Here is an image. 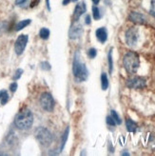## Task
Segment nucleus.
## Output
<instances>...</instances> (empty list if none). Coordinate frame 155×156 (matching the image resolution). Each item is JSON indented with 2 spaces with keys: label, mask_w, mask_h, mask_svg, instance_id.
Returning <instances> with one entry per match:
<instances>
[{
  "label": "nucleus",
  "mask_w": 155,
  "mask_h": 156,
  "mask_svg": "<svg viewBox=\"0 0 155 156\" xmlns=\"http://www.w3.org/2000/svg\"><path fill=\"white\" fill-rule=\"evenodd\" d=\"M126 127H127L128 131H129V132H135L136 129H137V124L134 121L131 120V119H127L126 120Z\"/></svg>",
  "instance_id": "13"
},
{
  "label": "nucleus",
  "mask_w": 155,
  "mask_h": 156,
  "mask_svg": "<svg viewBox=\"0 0 155 156\" xmlns=\"http://www.w3.org/2000/svg\"><path fill=\"white\" fill-rule=\"evenodd\" d=\"M126 43L129 47H134L139 39V30L135 27H131L129 28L127 32H126Z\"/></svg>",
  "instance_id": "6"
},
{
  "label": "nucleus",
  "mask_w": 155,
  "mask_h": 156,
  "mask_svg": "<svg viewBox=\"0 0 155 156\" xmlns=\"http://www.w3.org/2000/svg\"><path fill=\"white\" fill-rule=\"evenodd\" d=\"M122 155H129V152H127V151H125L124 152H122Z\"/></svg>",
  "instance_id": "33"
},
{
  "label": "nucleus",
  "mask_w": 155,
  "mask_h": 156,
  "mask_svg": "<svg viewBox=\"0 0 155 156\" xmlns=\"http://www.w3.org/2000/svg\"><path fill=\"white\" fill-rule=\"evenodd\" d=\"M150 13L152 15V16H154V17H155V0H151Z\"/></svg>",
  "instance_id": "26"
},
{
  "label": "nucleus",
  "mask_w": 155,
  "mask_h": 156,
  "mask_svg": "<svg viewBox=\"0 0 155 156\" xmlns=\"http://www.w3.org/2000/svg\"><path fill=\"white\" fill-rule=\"evenodd\" d=\"M123 65L129 73H136L140 67V58L134 51H128L123 58Z\"/></svg>",
  "instance_id": "3"
},
{
  "label": "nucleus",
  "mask_w": 155,
  "mask_h": 156,
  "mask_svg": "<svg viewBox=\"0 0 155 156\" xmlns=\"http://www.w3.org/2000/svg\"><path fill=\"white\" fill-rule=\"evenodd\" d=\"M111 117L113 118V120L115 121V123H116V125H121L122 124V120H121V118H120V116L118 115V113L116 112L114 110H112L111 112Z\"/></svg>",
  "instance_id": "21"
},
{
  "label": "nucleus",
  "mask_w": 155,
  "mask_h": 156,
  "mask_svg": "<svg viewBox=\"0 0 155 156\" xmlns=\"http://www.w3.org/2000/svg\"><path fill=\"white\" fill-rule=\"evenodd\" d=\"M22 73H23V69H17L16 71H15L13 76H12V79H13V80H17V79H19V78L21 77V75H22Z\"/></svg>",
  "instance_id": "24"
},
{
  "label": "nucleus",
  "mask_w": 155,
  "mask_h": 156,
  "mask_svg": "<svg viewBox=\"0 0 155 156\" xmlns=\"http://www.w3.org/2000/svg\"><path fill=\"white\" fill-rule=\"evenodd\" d=\"M16 90H17V83H15V82L12 83V84L10 85V90H11L12 92H14Z\"/></svg>",
  "instance_id": "27"
},
{
  "label": "nucleus",
  "mask_w": 155,
  "mask_h": 156,
  "mask_svg": "<svg viewBox=\"0 0 155 156\" xmlns=\"http://www.w3.org/2000/svg\"><path fill=\"white\" fill-rule=\"evenodd\" d=\"M40 67H41L42 69H44V71H50L51 68V64L49 63L48 61H43L42 63L40 64Z\"/></svg>",
  "instance_id": "23"
},
{
  "label": "nucleus",
  "mask_w": 155,
  "mask_h": 156,
  "mask_svg": "<svg viewBox=\"0 0 155 156\" xmlns=\"http://www.w3.org/2000/svg\"><path fill=\"white\" fill-rule=\"evenodd\" d=\"M33 112L29 108H23L21 112L17 113L14 118L15 127L19 129H29L33 126Z\"/></svg>",
  "instance_id": "1"
},
{
  "label": "nucleus",
  "mask_w": 155,
  "mask_h": 156,
  "mask_svg": "<svg viewBox=\"0 0 155 156\" xmlns=\"http://www.w3.org/2000/svg\"><path fill=\"white\" fill-rule=\"evenodd\" d=\"M72 1H73V2H76V1H78V0H72Z\"/></svg>",
  "instance_id": "35"
},
{
  "label": "nucleus",
  "mask_w": 155,
  "mask_h": 156,
  "mask_svg": "<svg viewBox=\"0 0 155 156\" xmlns=\"http://www.w3.org/2000/svg\"><path fill=\"white\" fill-rule=\"evenodd\" d=\"M28 41H29V36L26 34H21L17 37L16 41L14 43V51L17 55H21L23 51H25Z\"/></svg>",
  "instance_id": "8"
},
{
  "label": "nucleus",
  "mask_w": 155,
  "mask_h": 156,
  "mask_svg": "<svg viewBox=\"0 0 155 156\" xmlns=\"http://www.w3.org/2000/svg\"><path fill=\"white\" fill-rule=\"evenodd\" d=\"M39 2H40V0H33L32 3H30V7L34 8L35 6H37L38 4H39Z\"/></svg>",
  "instance_id": "29"
},
{
  "label": "nucleus",
  "mask_w": 155,
  "mask_h": 156,
  "mask_svg": "<svg viewBox=\"0 0 155 156\" xmlns=\"http://www.w3.org/2000/svg\"><path fill=\"white\" fill-rule=\"evenodd\" d=\"M146 79L141 76L130 77L126 81L127 87L130 89H143L146 87Z\"/></svg>",
  "instance_id": "7"
},
{
  "label": "nucleus",
  "mask_w": 155,
  "mask_h": 156,
  "mask_svg": "<svg viewBox=\"0 0 155 156\" xmlns=\"http://www.w3.org/2000/svg\"><path fill=\"white\" fill-rule=\"evenodd\" d=\"M72 73H73V75L76 78L77 81L83 82L88 79V76H89L88 69H87L86 65H85L83 62H81L78 51L75 52V55L73 57Z\"/></svg>",
  "instance_id": "2"
},
{
  "label": "nucleus",
  "mask_w": 155,
  "mask_h": 156,
  "mask_svg": "<svg viewBox=\"0 0 155 156\" xmlns=\"http://www.w3.org/2000/svg\"><path fill=\"white\" fill-rule=\"evenodd\" d=\"M92 2H93L94 5H97V4L100 2V0H92Z\"/></svg>",
  "instance_id": "32"
},
{
  "label": "nucleus",
  "mask_w": 155,
  "mask_h": 156,
  "mask_svg": "<svg viewBox=\"0 0 155 156\" xmlns=\"http://www.w3.org/2000/svg\"><path fill=\"white\" fill-rule=\"evenodd\" d=\"M107 62H108V72L110 73H112L113 71V62H112V49L110 50L107 54Z\"/></svg>",
  "instance_id": "17"
},
{
  "label": "nucleus",
  "mask_w": 155,
  "mask_h": 156,
  "mask_svg": "<svg viewBox=\"0 0 155 156\" xmlns=\"http://www.w3.org/2000/svg\"><path fill=\"white\" fill-rule=\"evenodd\" d=\"M27 2V0H15V4L18 6H22L23 4H25Z\"/></svg>",
  "instance_id": "28"
},
{
  "label": "nucleus",
  "mask_w": 155,
  "mask_h": 156,
  "mask_svg": "<svg viewBox=\"0 0 155 156\" xmlns=\"http://www.w3.org/2000/svg\"><path fill=\"white\" fill-rule=\"evenodd\" d=\"M88 55H89V57L91 58V59L95 58L96 55H97V51H96V49H94V48H90V49L88 51Z\"/></svg>",
  "instance_id": "22"
},
{
  "label": "nucleus",
  "mask_w": 155,
  "mask_h": 156,
  "mask_svg": "<svg viewBox=\"0 0 155 156\" xmlns=\"http://www.w3.org/2000/svg\"><path fill=\"white\" fill-rule=\"evenodd\" d=\"M92 14H93V18L95 20H99L100 18H101V12H100V10L99 8L96 7V6H93L92 7Z\"/></svg>",
  "instance_id": "20"
},
{
  "label": "nucleus",
  "mask_w": 155,
  "mask_h": 156,
  "mask_svg": "<svg viewBox=\"0 0 155 156\" xmlns=\"http://www.w3.org/2000/svg\"><path fill=\"white\" fill-rule=\"evenodd\" d=\"M95 35H96V37L98 39V41L100 43L104 44L107 41V33L106 28H99V29H97L96 32H95Z\"/></svg>",
  "instance_id": "12"
},
{
  "label": "nucleus",
  "mask_w": 155,
  "mask_h": 156,
  "mask_svg": "<svg viewBox=\"0 0 155 156\" xmlns=\"http://www.w3.org/2000/svg\"><path fill=\"white\" fill-rule=\"evenodd\" d=\"M69 128L68 127L64 132V134H63V137H62V143H61V149L60 151H62L64 149V147L66 145V142H67V140H68V137H69Z\"/></svg>",
  "instance_id": "18"
},
{
  "label": "nucleus",
  "mask_w": 155,
  "mask_h": 156,
  "mask_svg": "<svg viewBox=\"0 0 155 156\" xmlns=\"http://www.w3.org/2000/svg\"><path fill=\"white\" fill-rule=\"evenodd\" d=\"M72 0H63V5H68Z\"/></svg>",
  "instance_id": "31"
},
{
  "label": "nucleus",
  "mask_w": 155,
  "mask_h": 156,
  "mask_svg": "<svg viewBox=\"0 0 155 156\" xmlns=\"http://www.w3.org/2000/svg\"><path fill=\"white\" fill-rule=\"evenodd\" d=\"M35 138L37 139V141L39 142L42 146L48 147L51 144L52 140H53V136L52 133L46 128H37L35 130Z\"/></svg>",
  "instance_id": "4"
},
{
  "label": "nucleus",
  "mask_w": 155,
  "mask_h": 156,
  "mask_svg": "<svg viewBox=\"0 0 155 156\" xmlns=\"http://www.w3.org/2000/svg\"><path fill=\"white\" fill-rule=\"evenodd\" d=\"M82 34H83V27L75 22L73 26L71 28V30H69V35L71 39H77L82 35Z\"/></svg>",
  "instance_id": "9"
},
{
  "label": "nucleus",
  "mask_w": 155,
  "mask_h": 156,
  "mask_svg": "<svg viewBox=\"0 0 155 156\" xmlns=\"http://www.w3.org/2000/svg\"><path fill=\"white\" fill-rule=\"evenodd\" d=\"M106 122H107V124L108 125V126H111V127H114V126H116V123H115V121L113 120V118L111 116V115H108V116H107V118H106Z\"/></svg>",
  "instance_id": "25"
},
{
  "label": "nucleus",
  "mask_w": 155,
  "mask_h": 156,
  "mask_svg": "<svg viewBox=\"0 0 155 156\" xmlns=\"http://www.w3.org/2000/svg\"><path fill=\"white\" fill-rule=\"evenodd\" d=\"M39 101H40V105H41L43 110H45L46 112H52L53 111L55 102H54V99H53V97L51 93H49V92L42 93Z\"/></svg>",
  "instance_id": "5"
},
{
  "label": "nucleus",
  "mask_w": 155,
  "mask_h": 156,
  "mask_svg": "<svg viewBox=\"0 0 155 156\" xmlns=\"http://www.w3.org/2000/svg\"><path fill=\"white\" fill-rule=\"evenodd\" d=\"M90 21H91V20H90V15L88 14L87 16H86V18H85V22H86V24H87V25H90Z\"/></svg>",
  "instance_id": "30"
},
{
  "label": "nucleus",
  "mask_w": 155,
  "mask_h": 156,
  "mask_svg": "<svg viewBox=\"0 0 155 156\" xmlns=\"http://www.w3.org/2000/svg\"><path fill=\"white\" fill-rule=\"evenodd\" d=\"M30 24V19H26V20L19 21L17 24L15 25V30H16V32H18V30H21L22 29H24L25 27H27Z\"/></svg>",
  "instance_id": "15"
},
{
  "label": "nucleus",
  "mask_w": 155,
  "mask_h": 156,
  "mask_svg": "<svg viewBox=\"0 0 155 156\" xmlns=\"http://www.w3.org/2000/svg\"><path fill=\"white\" fill-rule=\"evenodd\" d=\"M86 11H87V7H86V3L84 1L77 4L73 12V20L78 21V19L81 17V15L86 12Z\"/></svg>",
  "instance_id": "10"
},
{
  "label": "nucleus",
  "mask_w": 155,
  "mask_h": 156,
  "mask_svg": "<svg viewBox=\"0 0 155 156\" xmlns=\"http://www.w3.org/2000/svg\"><path fill=\"white\" fill-rule=\"evenodd\" d=\"M101 88L103 90H107L108 88V78L107 73H105L101 74Z\"/></svg>",
  "instance_id": "16"
},
{
  "label": "nucleus",
  "mask_w": 155,
  "mask_h": 156,
  "mask_svg": "<svg viewBox=\"0 0 155 156\" xmlns=\"http://www.w3.org/2000/svg\"><path fill=\"white\" fill-rule=\"evenodd\" d=\"M129 19L131 22L135 23V24H143V23H145V21H146V18L144 15L140 12H130L129 15Z\"/></svg>",
  "instance_id": "11"
},
{
  "label": "nucleus",
  "mask_w": 155,
  "mask_h": 156,
  "mask_svg": "<svg viewBox=\"0 0 155 156\" xmlns=\"http://www.w3.org/2000/svg\"><path fill=\"white\" fill-rule=\"evenodd\" d=\"M47 1V7H48V9L49 10H51V8H50V4H49V0H46Z\"/></svg>",
  "instance_id": "34"
},
{
  "label": "nucleus",
  "mask_w": 155,
  "mask_h": 156,
  "mask_svg": "<svg viewBox=\"0 0 155 156\" xmlns=\"http://www.w3.org/2000/svg\"><path fill=\"white\" fill-rule=\"evenodd\" d=\"M50 30L47 29V28H42L39 32V35L42 39H48L49 36H50Z\"/></svg>",
  "instance_id": "19"
},
{
  "label": "nucleus",
  "mask_w": 155,
  "mask_h": 156,
  "mask_svg": "<svg viewBox=\"0 0 155 156\" xmlns=\"http://www.w3.org/2000/svg\"><path fill=\"white\" fill-rule=\"evenodd\" d=\"M8 101H9V94H8L7 90H0V105L4 106L5 104L8 103Z\"/></svg>",
  "instance_id": "14"
}]
</instances>
